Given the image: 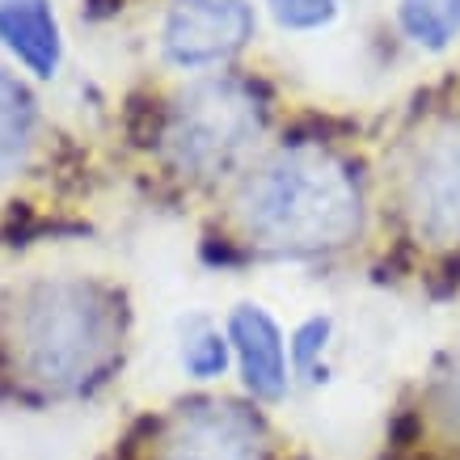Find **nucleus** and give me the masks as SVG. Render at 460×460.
Instances as JSON below:
<instances>
[{
  "instance_id": "obj_3",
  "label": "nucleus",
  "mask_w": 460,
  "mask_h": 460,
  "mask_svg": "<svg viewBox=\"0 0 460 460\" xmlns=\"http://www.w3.org/2000/svg\"><path fill=\"white\" fill-rule=\"evenodd\" d=\"M258 106L237 84H199L169 111L165 148L181 169L228 165L258 136Z\"/></svg>"
},
{
  "instance_id": "obj_7",
  "label": "nucleus",
  "mask_w": 460,
  "mask_h": 460,
  "mask_svg": "<svg viewBox=\"0 0 460 460\" xmlns=\"http://www.w3.org/2000/svg\"><path fill=\"white\" fill-rule=\"evenodd\" d=\"M228 338L237 347L241 372H245V385H250L253 397H266L275 402L288 389V359H283V338L275 330V321L266 317L262 308L241 305L228 321Z\"/></svg>"
},
{
  "instance_id": "obj_1",
  "label": "nucleus",
  "mask_w": 460,
  "mask_h": 460,
  "mask_svg": "<svg viewBox=\"0 0 460 460\" xmlns=\"http://www.w3.org/2000/svg\"><path fill=\"white\" fill-rule=\"evenodd\" d=\"M241 220L279 250H334L359 228V190L342 161L296 148L250 178L241 190Z\"/></svg>"
},
{
  "instance_id": "obj_5",
  "label": "nucleus",
  "mask_w": 460,
  "mask_h": 460,
  "mask_svg": "<svg viewBox=\"0 0 460 460\" xmlns=\"http://www.w3.org/2000/svg\"><path fill=\"white\" fill-rule=\"evenodd\" d=\"M250 30V0H178L165 22V51L173 64H211L233 56Z\"/></svg>"
},
{
  "instance_id": "obj_10",
  "label": "nucleus",
  "mask_w": 460,
  "mask_h": 460,
  "mask_svg": "<svg viewBox=\"0 0 460 460\" xmlns=\"http://www.w3.org/2000/svg\"><path fill=\"white\" fill-rule=\"evenodd\" d=\"M402 26L422 47H444L460 34V0H402Z\"/></svg>"
},
{
  "instance_id": "obj_9",
  "label": "nucleus",
  "mask_w": 460,
  "mask_h": 460,
  "mask_svg": "<svg viewBox=\"0 0 460 460\" xmlns=\"http://www.w3.org/2000/svg\"><path fill=\"white\" fill-rule=\"evenodd\" d=\"M30 131H34V102L9 72H0V178L22 165Z\"/></svg>"
},
{
  "instance_id": "obj_6",
  "label": "nucleus",
  "mask_w": 460,
  "mask_h": 460,
  "mask_svg": "<svg viewBox=\"0 0 460 460\" xmlns=\"http://www.w3.org/2000/svg\"><path fill=\"white\" fill-rule=\"evenodd\" d=\"M414 228L431 241H460V127H444L419 153L410 178Z\"/></svg>"
},
{
  "instance_id": "obj_2",
  "label": "nucleus",
  "mask_w": 460,
  "mask_h": 460,
  "mask_svg": "<svg viewBox=\"0 0 460 460\" xmlns=\"http://www.w3.org/2000/svg\"><path fill=\"white\" fill-rule=\"evenodd\" d=\"M119 347V317L93 283H39L13 321V359L39 389L76 393Z\"/></svg>"
},
{
  "instance_id": "obj_13",
  "label": "nucleus",
  "mask_w": 460,
  "mask_h": 460,
  "mask_svg": "<svg viewBox=\"0 0 460 460\" xmlns=\"http://www.w3.org/2000/svg\"><path fill=\"white\" fill-rule=\"evenodd\" d=\"M435 410H439V419L447 422V431L460 435V363L439 380V389H435Z\"/></svg>"
},
{
  "instance_id": "obj_8",
  "label": "nucleus",
  "mask_w": 460,
  "mask_h": 460,
  "mask_svg": "<svg viewBox=\"0 0 460 460\" xmlns=\"http://www.w3.org/2000/svg\"><path fill=\"white\" fill-rule=\"evenodd\" d=\"M0 42L34 76H51L59 64V26L47 0H0Z\"/></svg>"
},
{
  "instance_id": "obj_12",
  "label": "nucleus",
  "mask_w": 460,
  "mask_h": 460,
  "mask_svg": "<svg viewBox=\"0 0 460 460\" xmlns=\"http://www.w3.org/2000/svg\"><path fill=\"white\" fill-rule=\"evenodd\" d=\"M270 9H275V17H279L283 26L313 30L334 17V0H270Z\"/></svg>"
},
{
  "instance_id": "obj_11",
  "label": "nucleus",
  "mask_w": 460,
  "mask_h": 460,
  "mask_svg": "<svg viewBox=\"0 0 460 460\" xmlns=\"http://www.w3.org/2000/svg\"><path fill=\"white\" fill-rule=\"evenodd\" d=\"M181 363H186V372L199 380H211L224 372V363H228V350H224V338L211 334V330H199L186 347H181Z\"/></svg>"
},
{
  "instance_id": "obj_4",
  "label": "nucleus",
  "mask_w": 460,
  "mask_h": 460,
  "mask_svg": "<svg viewBox=\"0 0 460 460\" xmlns=\"http://www.w3.org/2000/svg\"><path fill=\"white\" fill-rule=\"evenodd\" d=\"M262 427L233 402L181 405L156 439V460H258Z\"/></svg>"
}]
</instances>
